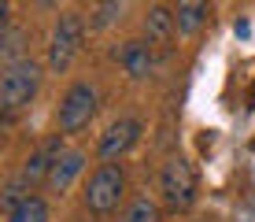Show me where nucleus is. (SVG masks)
Returning a JSON list of instances; mask_svg holds the SVG:
<instances>
[{"label": "nucleus", "mask_w": 255, "mask_h": 222, "mask_svg": "<svg viewBox=\"0 0 255 222\" xmlns=\"http://www.w3.org/2000/svg\"><path fill=\"white\" fill-rule=\"evenodd\" d=\"M174 33H178V15L163 4H152L144 11V41L152 48H166L174 41Z\"/></svg>", "instance_id": "nucleus-8"}, {"label": "nucleus", "mask_w": 255, "mask_h": 222, "mask_svg": "<svg viewBox=\"0 0 255 222\" xmlns=\"http://www.w3.org/2000/svg\"><path fill=\"white\" fill-rule=\"evenodd\" d=\"M30 197H33V193H30V185H26V182H22V178H19V174H15V178H11V182H7V185H4V193H0V208H4V215H11V211H15V208H19V204H22V200H30Z\"/></svg>", "instance_id": "nucleus-15"}, {"label": "nucleus", "mask_w": 255, "mask_h": 222, "mask_svg": "<svg viewBox=\"0 0 255 222\" xmlns=\"http://www.w3.org/2000/svg\"><path fill=\"white\" fill-rule=\"evenodd\" d=\"M122 197H126V171L119 163H100L82 193L85 211H93V215H111L122 204Z\"/></svg>", "instance_id": "nucleus-3"}, {"label": "nucleus", "mask_w": 255, "mask_h": 222, "mask_svg": "<svg viewBox=\"0 0 255 222\" xmlns=\"http://www.w3.org/2000/svg\"><path fill=\"white\" fill-rule=\"evenodd\" d=\"M41 78H45V70L30 56L11 63V67H4V74H0V111H4V119H15L19 111H26L37 100Z\"/></svg>", "instance_id": "nucleus-1"}, {"label": "nucleus", "mask_w": 255, "mask_h": 222, "mask_svg": "<svg viewBox=\"0 0 255 222\" xmlns=\"http://www.w3.org/2000/svg\"><path fill=\"white\" fill-rule=\"evenodd\" d=\"M33 4H37V7H41V11H56V7H59V4H63V0H33Z\"/></svg>", "instance_id": "nucleus-17"}, {"label": "nucleus", "mask_w": 255, "mask_h": 222, "mask_svg": "<svg viewBox=\"0 0 255 222\" xmlns=\"http://www.w3.org/2000/svg\"><path fill=\"white\" fill-rule=\"evenodd\" d=\"M122 222H159V204L152 197H133L126 215H122Z\"/></svg>", "instance_id": "nucleus-14"}, {"label": "nucleus", "mask_w": 255, "mask_h": 222, "mask_svg": "<svg viewBox=\"0 0 255 222\" xmlns=\"http://www.w3.org/2000/svg\"><path fill=\"white\" fill-rule=\"evenodd\" d=\"M59 156H63V133L56 130V133H52V137H48V141H45L41 148H33V152L26 156V163H22L19 178H22L26 185H30V189H33V185H45Z\"/></svg>", "instance_id": "nucleus-7"}, {"label": "nucleus", "mask_w": 255, "mask_h": 222, "mask_svg": "<svg viewBox=\"0 0 255 222\" xmlns=\"http://www.w3.org/2000/svg\"><path fill=\"white\" fill-rule=\"evenodd\" d=\"M119 63H122V70H126L129 82H144V78L152 74V67H155L152 44H148V41H126L119 48Z\"/></svg>", "instance_id": "nucleus-10"}, {"label": "nucleus", "mask_w": 255, "mask_h": 222, "mask_svg": "<svg viewBox=\"0 0 255 222\" xmlns=\"http://www.w3.org/2000/svg\"><path fill=\"white\" fill-rule=\"evenodd\" d=\"M174 15H178V33L192 37V33H200L204 22H207V0H178Z\"/></svg>", "instance_id": "nucleus-11"}, {"label": "nucleus", "mask_w": 255, "mask_h": 222, "mask_svg": "<svg viewBox=\"0 0 255 222\" xmlns=\"http://www.w3.org/2000/svg\"><path fill=\"white\" fill-rule=\"evenodd\" d=\"M119 11H122V0H96V7L89 11V30H108L119 19Z\"/></svg>", "instance_id": "nucleus-16"}, {"label": "nucleus", "mask_w": 255, "mask_h": 222, "mask_svg": "<svg viewBox=\"0 0 255 222\" xmlns=\"http://www.w3.org/2000/svg\"><path fill=\"white\" fill-rule=\"evenodd\" d=\"M82 41H85V19L78 11H59L56 26L48 37V70L52 74H67L70 63L82 56Z\"/></svg>", "instance_id": "nucleus-2"}, {"label": "nucleus", "mask_w": 255, "mask_h": 222, "mask_svg": "<svg viewBox=\"0 0 255 222\" xmlns=\"http://www.w3.org/2000/svg\"><path fill=\"white\" fill-rule=\"evenodd\" d=\"M4 222H48V204L41 197H30V200H22L11 215H4Z\"/></svg>", "instance_id": "nucleus-13"}, {"label": "nucleus", "mask_w": 255, "mask_h": 222, "mask_svg": "<svg viewBox=\"0 0 255 222\" xmlns=\"http://www.w3.org/2000/svg\"><path fill=\"white\" fill-rule=\"evenodd\" d=\"M159 197L166 211H189L196 204V171L189 159L174 156L159 171Z\"/></svg>", "instance_id": "nucleus-5"}, {"label": "nucleus", "mask_w": 255, "mask_h": 222, "mask_svg": "<svg viewBox=\"0 0 255 222\" xmlns=\"http://www.w3.org/2000/svg\"><path fill=\"white\" fill-rule=\"evenodd\" d=\"M22 44H26V33L19 30V26L7 22V26H4V41H0V59H4V67L26 59V48H22Z\"/></svg>", "instance_id": "nucleus-12"}, {"label": "nucleus", "mask_w": 255, "mask_h": 222, "mask_svg": "<svg viewBox=\"0 0 255 222\" xmlns=\"http://www.w3.org/2000/svg\"><path fill=\"white\" fill-rule=\"evenodd\" d=\"M96 108H100V93H96V85L74 82V85L63 93V100H59L56 130L63 133V137H70V133H82V130L96 119Z\"/></svg>", "instance_id": "nucleus-4"}, {"label": "nucleus", "mask_w": 255, "mask_h": 222, "mask_svg": "<svg viewBox=\"0 0 255 222\" xmlns=\"http://www.w3.org/2000/svg\"><path fill=\"white\" fill-rule=\"evenodd\" d=\"M85 171V152L82 148H63V156L56 159V167H52V174H48V193H59V197H63V193L70 189V185L78 182V174Z\"/></svg>", "instance_id": "nucleus-9"}, {"label": "nucleus", "mask_w": 255, "mask_h": 222, "mask_svg": "<svg viewBox=\"0 0 255 222\" xmlns=\"http://www.w3.org/2000/svg\"><path fill=\"white\" fill-rule=\"evenodd\" d=\"M137 141H140V119L122 115V119H115L108 130L100 133V141H96V156H100V163H119Z\"/></svg>", "instance_id": "nucleus-6"}]
</instances>
